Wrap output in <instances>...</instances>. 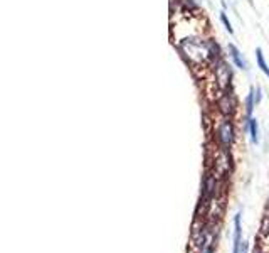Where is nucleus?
I'll list each match as a JSON object with an SVG mask.
<instances>
[{
  "label": "nucleus",
  "instance_id": "f257e3e1",
  "mask_svg": "<svg viewBox=\"0 0 269 253\" xmlns=\"http://www.w3.org/2000/svg\"><path fill=\"white\" fill-rule=\"evenodd\" d=\"M180 59L192 71H208L217 59L224 58L219 43L208 32L196 31L172 41Z\"/></svg>",
  "mask_w": 269,
  "mask_h": 253
},
{
  "label": "nucleus",
  "instance_id": "f03ea898",
  "mask_svg": "<svg viewBox=\"0 0 269 253\" xmlns=\"http://www.w3.org/2000/svg\"><path fill=\"white\" fill-rule=\"evenodd\" d=\"M212 140L220 149L232 150V147L238 142V127H236V118L220 117L217 115V122H212Z\"/></svg>",
  "mask_w": 269,
  "mask_h": 253
},
{
  "label": "nucleus",
  "instance_id": "7ed1b4c3",
  "mask_svg": "<svg viewBox=\"0 0 269 253\" xmlns=\"http://www.w3.org/2000/svg\"><path fill=\"white\" fill-rule=\"evenodd\" d=\"M207 73L212 76V83H214V88L217 91L232 88L234 73H232V66L226 61V56L217 59V61L208 68Z\"/></svg>",
  "mask_w": 269,
  "mask_h": 253
},
{
  "label": "nucleus",
  "instance_id": "20e7f679",
  "mask_svg": "<svg viewBox=\"0 0 269 253\" xmlns=\"http://www.w3.org/2000/svg\"><path fill=\"white\" fill-rule=\"evenodd\" d=\"M212 144H214V142H212ZM207 160L212 162V164H208L207 169H210L212 172H216L220 179H226L230 172H232L234 160H232L230 150L220 149L219 145L214 144V149H212V159L207 157Z\"/></svg>",
  "mask_w": 269,
  "mask_h": 253
},
{
  "label": "nucleus",
  "instance_id": "39448f33",
  "mask_svg": "<svg viewBox=\"0 0 269 253\" xmlns=\"http://www.w3.org/2000/svg\"><path fill=\"white\" fill-rule=\"evenodd\" d=\"M214 108L217 115H220V117L236 118V115L239 112V101L234 88L219 91V95L214 98Z\"/></svg>",
  "mask_w": 269,
  "mask_h": 253
},
{
  "label": "nucleus",
  "instance_id": "423d86ee",
  "mask_svg": "<svg viewBox=\"0 0 269 253\" xmlns=\"http://www.w3.org/2000/svg\"><path fill=\"white\" fill-rule=\"evenodd\" d=\"M222 187V179L217 176L216 172H212L210 169H207L206 176L202 179V191H200V201H212L216 197H219Z\"/></svg>",
  "mask_w": 269,
  "mask_h": 253
},
{
  "label": "nucleus",
  "instance_id": "0eeeda50",
  "mask_svg": "<svg viewBox=\"0 0 269 253\" xmlns=\"http://www.w3.org/2000/svg\"><path fill=\"white\" fill-rule=\"evenodd\" d=\"M258 107L256 103V88L249 90V93L246 95V100H244V120L248 122L249 118H252V113H254V108Z\"/></svg>",
  "mask_w": 269,
  "mask_h": 253
},
{
  "label": "nucleus",
  "instance_id": "6e6552de",
  "mask_svg": "<svg viewBox=\"0 0 269 253\" xmlns=\"http://www.w3.org/2000/svg\"><path fill=\"white\" fill-rule=\"evenodd\" d=\"M242 224H240V213L234 216V246L232 253H240L242 248Z\"/></svg>",
  "mask_w": 269,
  "mask_h": 253
},
{
  "label": "nucleus",
  "instance_id": "1a4fd4ad",
  "mask_svg": "<svg viewBox=\"0 0 269 253\" xmlns=\"http://www.w3.org/2000/svg\"><path fill=\"white\" fill-rule=\"evenodd\" d=\"M227 51H229V58L230 61H232V64L238 70H242V71H248V63H246V59L242 58V54H240V51L236 48L234 44H229V48H227Z\"/></svg>",
  "mask_w": 269,
  "mask_h": 253
},
{
  "label": "nucleus",
  "instance_id": "9d476101",
  "mask_svg": "<svg viewBox=\"0 0 269 253\" xmlns=\"http://www.w3.org/2000/svg\"><path fill=\"white\" fill-rule=\"evenodd\" d=\"M246 128H248L249 135H251V142L258 145L259 140H261V137H259V123H258V118H256V117L249 118V120L246 122Z\"/></svg>",
  "mask_w": 269,
  "mask_h": 253
},
{
  "label": "nucleus",
  "instance_id": "9b49d317",
  "mask_svg": "<svg viewBox=\"0 0 269 253\" xmlns=\"http://www.w3.org/2000/svg\"><path fill=\"white\" fill-rule=\"evenodd\" d=\"M256 63H258V68L261 70L264 75H266L269 78V66H268V63H266V58H264V53H262V49L261 48H258L256 49Z\"/></svg>",
  "mask_w": 269,
  "mask_h": 253
},
{
  "label": "nucleus",
  "instance_id": "f8f14e48",
  "mask_svg": "<svg viewBox=\"0 0 269 253\" xmlns=\"http://www.w3.org/2000/svg\"><path fill=\"white\" fill-rule=\"evenodd\" d=\"M219 19H220V22H222V26H224V29L229 32V34H234V27H232V24H230V21H229V17H227L226 11H222V12L219 14Z\"/></svg>",
  "mask_w": 269,
  "mask_h": 253
},
{
  "label": "nucleus",
  "instance_id": "ddd939ff",
  "mask_svg": "<svg viewBox=\"0 0 269 253\" xmlns=\"http://www.w3.org/2000/svg\"><path fill=\"white\" fill-rule=\"evenodd\" d=\"M261 233L262 234H269V213H266L262 216V221H261Z\"/></svg>",
  "mask_w": 269,
  "mask_h": 253
},
{
  "label": "nucleus",
  "instance_id": "4468645a",
  "mask_svg": "<svg viewBox=\"0 0 269 253\" xmlns=\"http://www.w3.org/2000/svg\"><path fill=\"white\" fill-rule=\"evenodd\" d=\"M216 245H217L216 241H210V243H207V245L204 246L202 250L198 251V253H216Z\"/></svg>",
  "mask_w": 269,
  "mask_h": 253
},
{
  "label": "nucleus",
  "instance_id": "2eb2a0df",
  "mask_svg": "<svg viewBox=\"0 0 269 253\" xmlns=\"http://www.w3.org/2000/svg\"><path fill=\"white\" fill-rule=\"evenodd\" d=\"M261 100H262V90H261V86H258L256 88V103L259 105L261 103Z\"/></svg>",
  "mask_w": 269,
  "mask_h": 253
},
{
  "label": "nucleus",
  "instance_id": "dca6fc26",
  "mask_svg": "<svg viewBox=\"0 0 269 253\" xmlns=\"http://www.w3.org/2000/svg\"><path fill=\"white\" fill-rule=\"evenodd\" d=\"M254 253H261V251H259V250H258V251H254Z\"/></svg>",
  "mask_w": 269,
  "mask_h": 253
}]
</instances>
